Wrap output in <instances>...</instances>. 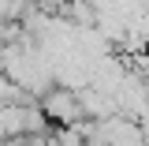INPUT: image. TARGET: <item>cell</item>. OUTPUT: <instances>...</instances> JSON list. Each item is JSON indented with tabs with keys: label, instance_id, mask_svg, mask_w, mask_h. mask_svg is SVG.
Returning a JSON list of instances; mask_svg holds the SVG:
<instances>
[{
	"label": "cell",
	"instance_id": "obj_1",
	"mask_svg": "<svg viewBox=\"0 0 149 146\" xmlns=\"http://www.w3.org/2000/svg\"><path fill=\"white\" fill-rule=\"evenodd\" d=\"M45 116L56 120V124H74V120L82 116L78 94H71V90H52L49 97H45Z\"/></svg>",
	"mask_w": 149,
	"mask_h": 146
}]
</instances>
